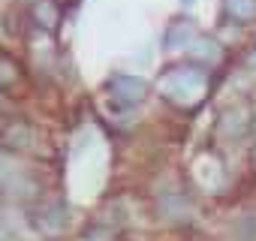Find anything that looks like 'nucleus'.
Listing matches in <instances>:
<instances>
[{"label":"nucleus","instance_id":"1","mask_svg":"<svg viewBox=\"0 0 256 241\" xmlns=\"http://www.w3.org/2000/svg\"><path fill=\"white\" fill-rule=\"evenodd\" d=\"M157 94L163 96V102H169L178 112H193L199 108L208 94H211V70L199 66L193 60L187 64H175L166 66L157 76Z\"/></svg>","mask_w":256,"mask_h":241},{"label":"nucleus","instance_id":"2","mask_svg":"<svg viewBox=\"0 0 256 241\" xmlns=\"http://www.w3.org/2000/svg\"><path fill=\"white\" fill-rule=\"evenodd\" d=\"M0 193L6 199H16V202H34L42 196L36 172L22 166L12 157H4V154H0Z\"/></svg>","mask_w":256,"mask_h":241},{"label":"nucleus","instance_id":"3","mask_svg":"<svg viewBox=\"0 0 256 241\" xmlns=\"http://www.w3.org/2000/svg\"><path fill=\"white\" fill-rule=\"evenodd\" d=\"M102 88H106L108 100L118 108H136L151 94V82L142 78V76H136V72H112Z\"/></svg>","mask_w":256,"mask_h":241},{"label":"nucleus","instance_id":"4","mask_svg":"<svg viewBox=\"0 0 256 241\" xmlns=\"http://www.w3.org/2000/svg\"><path fill=\"white\" fill-rule=\"evenodd\" d=\"M154 211L163 223H172V226H181V223H190L193 220V199L190 193L184 190H166V193H157V202H154Z\"/></svg>","mask_w":256,"mask_h":241},{"label":"nucleus","instance_id":"5","mask_svg":"<svg viewBox=\"0 0 256 241\" xmlns=\"http://www.w3.org/2000/svg\"><path fill=\"white\" fill-rule=\"evenodd\" d=\"M66 223H70V208L60 196H52L34 208V226L42 235H58L66 229Z\"/></svg>","mask_w":256,"mask_h":241},{"label":"nucleus","instance_id":"6","mask_svg":"<svg viewBox=\"0 0 256 241\" xmlns=\"http://www.w3.org/2000/svg\"><path fill=\"white\" fill-rule=\"evenodd\" d=\"M196 40H199V28H196V22L187 18V16H181V18H172V22L166 24V30H163V42H160V46H163V52L175 54V52H190Z\"/></svg>","mask_w":256,"mask_h":241},{"label":"nucleus","instance_id":"7","mask_svg":"<svg viewBox=\"0 0 256 241\" xmlns=\"http://www.w3.org/2000/svg\"><path fill=\"white\" fill-rule=\"evenodd\" d=\"M250 120H253V114H250L247 106H232V108L220 118L217 130H220V136H226L229 142H238V139L250 130Z\"/></svg>","mask_w":256,"mask_h":241},{"label":"nucleus","instance_id":"8","mask_svg":"<svg viewBox=\"0 0 256 241\" xmlns=\"http://www.w3.org/2000/svg\"><path fill=\"white\" fill-rule=\"evenodd\" d=\"M187 54H190V60H193V64L214 70V66H220V60H223L226 48L220 46V40H214V36H202V34H199V40L193 42V48H190Z\"/></svg>","mask_w":256,"mask_h":241},{"label":"nucleus","instance_id":"9","mask_svg":"<svg viewBox=\"0 0 256 241\" xmlns=\"http://www.w3.org/2000/svg\"><path fill=\"white\" fill-rule=\"evenodd\" d=\"M24 78H28L24 64L12 52L0 48V90H16V88L24 84Z\"/></svg>","mask_w":256,"mask_h":241},{"label":"nucleus","instance_id":"10","mask_svg":"<svg viewBox=\"0 0 256 241\" xmlns=\"http://www.w3.org/2000/svg\"><path fill=\"white\" fill-rule=\"evenodd\" d=\"M223 12L232 24L244 28V24L256 22V0H223Z\"/></svg>","mask_w":256,"mask_h":241},{"label":"nucleus","instance_id":"11","mask_svg":"<svg viewBox=\"0 0 256 241\" xmlns=\"http://www.w3.org/2000/svg\"><path fill=\"white\" fill-rule=\"evenodd\" d=\"M34 24L42 30H54L60 24V4L58 0H34Z\"/></svg>","mask_w":256,"mask_h":241},{"label":"nucleus","instance_id":"12","mask_svg":"<svg viewBox=\"0 0 256 241\" xmlns=\"http://www.w3.org/2000/svg\"><path fill=\"white\" fill-rule=\"evenodd\" d=\"M4 142H6V148H12V151L30 148V145H34V127L24 124V120H12V124H6V130H4Z\"/></svg>","mask_w":256,"mask_h":241},{"label":"nucleus","instance_id":"13","mask_svg":"<svg viewBox=\"0 0 256 241\" xmlns=\"http://www.w3.org/2000/svg\"><path fill=\"white\" fill-rule=\"evenodd\" d=\"M235 232H238V241H256V214H244Z\"/></svg>","mask_w":256,"mask_h":241},{"label":"nucleus","instance_id":"14","mask_svg":"<svg viewBox=\"0 0 256 241\" xmlns=\"http://www.w3.org/2000/svg\"><path fill=\"white\" fill-rule=\"evenodd\" d=\"M244 66H247V70H253V72H256V46H253V48H250V52H247V58H244Z\"/></svg>","mask_w":256,"mask_h":241},{"label":"nucleus","instance_id":"15","mask_svg":"<svg viewBox=\"0 0 256 241\" xmlns=\"http://www.w3.org/2000/svg\"><path fill=\"white\" fill-rule=\"evenodd\" d=\"M178 4H181V10H193V6L199 4V0H178Z\"/></svg>","mask_w":256,"mask_h":241},{"label":"nucleus","instance_id":"16","mask_svg":"<svg viewBox=\"0 0 256 241\" xmlns=\"http://www.w3.org/2000/svg\"><path fill=\"white\" fill-rule=\"evenodd\" d=\"M4 34H6V24H4V22H0V40H4Z\"/></svg>","mask_w":256,"mask_h":241}]
</instances>
